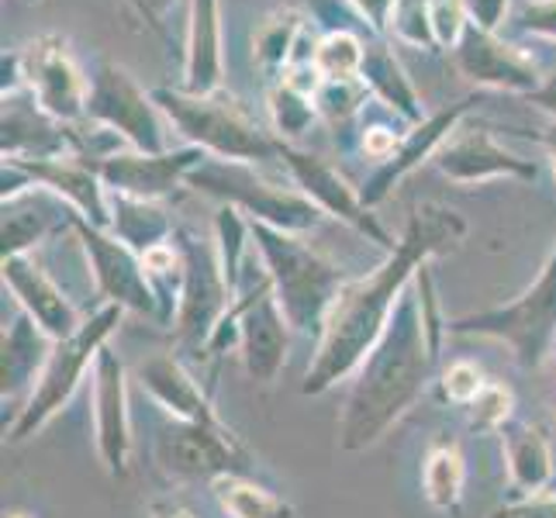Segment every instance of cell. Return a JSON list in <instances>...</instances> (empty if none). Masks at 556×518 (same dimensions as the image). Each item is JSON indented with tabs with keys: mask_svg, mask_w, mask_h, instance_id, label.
<instances>
[{
	"mask_svg": "<svg viewBox=\"0 0 556 518\" xmlns=\"http://www.w3.org/2000/svg\"><path fill=\"white\" fill-rule=\"evenodd\" d=\"M529 101H532L535 108H540V111H546V114H553V118H556V73L546 76L540 90H532V93H529Z\"/></svg>",
	"mask_w": 556,
	"mask_h": 518,
	"instance_id": "cell-44",
	"label": "cell"
},
{
	"mask_svg": "<svg viewBox=\"0 0 556 518\" xmlns=\"http://www.w3.org/2000/svg\"><path fill=\"white\" fill-rule=\"evenodd\" d=\"M439 350L443 345L429 332L421 294L412 280L405 298L397 301L388 329L353 374L350 394L342 401L339 415L342 453L374 450L418 405V397L432 383Z\"/></svg>",
	"mask_w": 556,
	"mask_h": 518,
	"instance_id": "cell-2",
	"label": "cell"
},
{
	"mask_svg": "<svg viewBox=\"0 0 556 518\" xmlns=\"http://www.w3.org/2000/svg\"><path fill=\"white\" fill-rule=\"evenodd\" d=\"M4 160H52L76 156V128H66L35 101V93H4Z\"/></svg>",
	"mask_w": 556,
	"mask_h": 518,
	"instance_id": "cell-18",
	"label": "cell"
},
{
	"mask_svg": "<svg viewBox=\"0 0 556 518\" xmlns=\"http://www.w3.org/2000/svg\"><path fill=\"white\" fill-rule=\"evenodd\" d=\"M156 464L177 481H218L249 473L253 456L225 421H169L156 439Z\"/></svg>",
	"mask_w": 556,
	"mask_h": 518,
	"instance_id": "cell-10",
	"label": "cell"
},
{
	"mask_svg": "<svg viewBox=\"0 0 556 518\" xmlns=\"http://www.w3.org/2000/svg\"><path fill=\"white\" fill-rule=\"evenodd\" d=\"M73 232L84 242L93 283H98V294L104 298V304H118L125 312L146 315L163 325V294L136 249L114 239L108 228L90 225L76 211H73Z\"/></svg>",
	"mask_w": 556,
	"mask_h": 518,
	"instance_id": "cell-9",
	"label": "cell"
},
{
	"mask_svg": "<svg viewBox=\"0 0 556 518\" xmlns=\"http://www.w3.org/2000/svg\"><path fill=\"white\" fill-rule=\"evenodd\" d=\"M169 4H174V0H136V8L149 17V25H152V28H160V14H163Z\"/></svg>",
	"mask_w": 556,
	"mask_h": 518,
	"instance_id": "cell-46",
	"label": "cell"
},
{
	"mask_svg": "<svg viewBox=\"0 0 556 518\" xmlns=\"http://www.w3.org/2000/svg\"><path fill=\"white\" fill-rule=\"evenodd\" d=\"M253 225V245L263 260L266 274L274 280V294L280 312L301 336H321L339 291L346 287V274L336 263L321 260L315 249L304 245L298 236L280 232L263 222Z\"/></svg>",
	"mask_w": 556,
	"mask_h": 518,
	"instance_id": "cell-3",
	"label": "cell"
},
{
	"mask_svg": "<svg viewBox=\"0 0 556 518\" xmlns=\"http://www.w3.org/2000/svg\"><path fill=\"white\" fill-rule=\"evenodd\" d=\"M367 80L356 76V80H321L315 90V108L329 118L332 125H346L353 114L367 104Z\"/></svg>",
	"mask_w": 556,
	"mask_h": 518,
	"instance_id": "cell-35",
	"label": "cell"
},
{
	"mask_svg": "<svg viewBox=\"0 0 556 518\" xmlns=\"http://www.w3.org/2000/svg\"><path fill=\"white\" fill-rule=\"evenodd\" d=\"M353 4L370 17V25H374L377 31L391 22V8H394V0H353Z\"/></svg>",
	"mask_w": 556,
	"mask_h": 518,
	"instance_id": "cell-43",
	"label": "cell"
},
{
	"mask_svg": "<svg viewBox=\"0 0 556 518\" xmlns=\"http://www.w3.org/2000/svg\"><path fill=\"white\" fill-rule=\"evenodd\" d=\"M52 345L55 339L46 336L31 315H14L11 325H4V336H0V397L8 401L35 388L52 356Z\"/></svg>",
	"mask_w": 556,
	"mask_h": 518,
	"instance_id": "cell-23",
	"label": "cell"
},
{
	"mask_svg": "<svg viewBox=\"0 0 556 518\" xmlns=\"http://www.w3.org/2000/svg\"><path fill=\"white\" fill-rule=\"evenodd\" d=\"M87 118L114 131V136H122L139 152H169L160 104L152 101V93L146 98L139 84L114 63H101L98 73L90 76Z\"/></svg>",
	"mask_w": 556,
	"mask_h": 518,
	"instance_id": "cell-11",
	"label": "cell"
},
{
	"mask_svg": "<svg viewBox=\"0 0 556 518\" xmlns=\"http://www.w3.org/2000/svg\"><path fill=\"white\" fill-rule=\"evenodd\" d=\"M152 101L169 122L180 128L187 146L204 149L215 160H236V163H270L280 160L283 139L266 136V131L249 118L228 93H184V90H152Z\"/></svg>",
	"mask_w": 556,
	"mask_h": 518,
	"instance_id": "cell-5",
	"label": "cell"
},
{
	"mask_svg": "<svg viewBox=\"0 0 556 518\" xmlns=\"http://www.w3.org/2000/svg\"><path fill=\"white\" fill-rule=\"evenodd\" d=\"M93 439L104 470L122 481L131 470V415H128V374L114 350H101L93 363Z\"/></svg>",
	"mask_w": 556,
	"mask_h": 518,
	"instance_id": "cell-15",
	"label": "cell"
},
{
	"mask_svg": "<svg viewBox=\"0 0 556 518\" xmlns=\"http://www.w3.org/2000/svg\"><path fill=\"white\" fill-rule=\"evenodd\" d=\"M136 377L142 383V391L174 421H222L207 388H201L198 377L177 356L169 353L149 356L146 363H139Z\"/></svg>",
	"mask_w": 556,
	"mask_h": 518,
	"instance_id": "cell-21",
	"label": "cell"
},
{
	"mask_svg": "<svg viewBox=\"0 0 556 518\" xmlns=\"http://www.w3.org/2000/svg\"><path fill=\"white\" fill-rule=\"evenodd\" d=\"M114 239H122L128 249H136L139 256L152 253L156 245L174 242L177 228L169 211L160 201H142L128 194H111V228Z\"/></svg>",
	"mask_w": 556,
	"mask_h": 518,
	"instance_id": "cell-27",
	"label": "cell"
},
{
	"mask_svg": "<svg viewBox=\"0 0 556 518\" xmlns=\"http://www.w3.org/2000/svg\"><path fill=\"white\" fill-rule=\"evenodd\" d=\"M484 383L488 377L473 359H453L450 367H443V374H439V394H443V401H450V405L467 408L470 401L484 391Z\"/></svg>",
	"mask_w": 556,
	"mask_h": 518,
	"instance_id": "cell-37",
	"label": "cell"
},
{
	"mask_svg": "<svg viewBox=\"0 0 556 518\" xmlns=\"http://www.w3.org/2000/svg\"><path fill=\"white\" fill-rule=\"evenodd\" d=\"M515 17H519V25L526 31L556 38V0H522Z\"/></svg>",
	"mask_w": 556,
	"mask_h": 518,
	"instance_id": "cell-40",
	"label": "cell"
},
{
	"mask_svg": "<svg viewBox=\"0 0 556 518\" xmlns=\"http://www.w3.org/2000/svg\"><path fill=\"white\" fill-rule=\"evenodd\" d=\"M467 108H470V101H459V104H453V108H446V111L432 114L429 122L415 125V128L408 131V136L401 139V146H397L394 156H391L388 163H380V166L370 173V180L363 184V190H359L363 204H367V207L380 204L383 198L391 194L394 184H397L401 177H408V173H412L421 160H432V156H435V149L443 146V142L453 136V131H456V122L464 118Z\"/></svg>",
	"mask_w": 556,
	"mask_h": 518,
	"instance_id": "cell-22",
	"label": "cell"
},
{
	"mask_svg": "<svg viewBox=\"0 0 556 518\" xmlns=\"http://www.w3.org/2000/svg\"><path fill=\"white\" fill-rule=\"evenodd\" d=\"M467 239V222L446 204H418L405 225V236L388 253L374 274L346 280L339 291L325 329L318 336L315 356L304 374L301 394L318 397L332 391L336 383L350 380L367 353L377 345V339L388 329V321L405 298L415 274L429 260L450 253Z\"/></svg>",
	"mask_w": 556,
	"mask_h": 518,
	"instance_id": "cell-1",
	"label": "cell"
},
{
	"mask_svg": "<svg viewBox=\"0 0 556 518\" xmlns=\"http://www.w3.org/2000/svg\"><path fill=\"white\" fill-rule=\"evenodd\" d=\"M211 491L228 518H298V508L287 497L256 484L249 473H225L211 481Z\"/></svg>",
	"mask_w": 556,
	"mask_h": 518,
	"instance_id": "cell-29",
	"label": "cell"
},
{
	"mask_svg": "<svg viewBox=\"0 0 556 518\" xmlns=\"http://www.w3.org/2000/svg\"><path fill=\"white\" fill-rule=\"evenodd\" d=\"M17 63H22V73L28 80V90L35 93V101L42 104L55 122L80 125L87 118L90 84L84 80L80 66L73 63L63 38H55V35L38 38V42H31L17 55Z\"/></svg>",
	"mask_w": 556,
	"mask_h": 518,
	"instance_id": "cell-14",
	"label": "cell"
},
{
	"mask_svg": "<svg viewBox=\"0 0 556 518\" xmlns=\"http://www.w3.org/2000/svg\"><path fill=\"white\" fill-rule=\"evenodd\" d=\"M207 160V152L198 146L169 149V152H108V156L93 160L90 166L98 169L104 187L111 194H128L142 201H163Z\"/></svg>",
	"mask_w": 556,
	"mask_h": 518,
	"instance_id": "cell-12",
	"label": "cell"
},
{
	"mask_svg": "<svg viewBox=\"0 0 556 518\" xmlns=\"http://www.w3.org/2000/svg\"><path fill=\"white\" fill-rule=\"evenodd\" d=\"M222 84V22L218 0H194L190 4V49L184 93H215Z\"/></svg>",
	"mask_w": 556,
	"mask_h": 518,
	"instance_id": "cell-26",
	"label": "cell"
},
{
	"mask_svg": "<svg viewBox=\"0 0 556 518\" xmlns=\"http://www.w3.org/2000/svg\"><path fill=\"white\" fill-rule=\"evenodd\" d=\"M464 412H467V426L477 435L505 432L515 421V391L502 380H488L484 391L477 394Z\"/></svg>",
	"mask_w": 556,
	"mask_h": 518,
	"instance_id": "cell-32",
	"label": "cell"
},
{
	"mask_svg": "<svg viewBox=\"0 0 556 518\" xmlns=\"http://www.w3.org/2000/svg\"><path fill=\"white\" fill-rule=\"evenodd\" d=\"M553 173H556V149H553Z\"/></svg>",
	"mask_w": 556,
	"mask_h": 518,
	"instance_id": "cell-49",
	"label": "cell"
},
{
	"mask_svg": "<svg viewBox=\"0 0 556 518\" xmlns=\"http://www.w3.org/2000/svg\"><path fill=\"white\" fill-rule=\"evenodd\" d=\"M280 163H283L287 169H291V177H294V184H298L301 194H308V198L325 211V215H332V218H339V222H346L350 228H356V232H359L363 239L377 242L380 249H388V253L397 245V242L388 236V228H383V225L370 215V207L363 204V198L346 184V177H342V173H339L336 166H329L325 160L312 156V152L294 149L291 142H283V146H280Z\"/></svg>",
	"mask_w": 556,
	"mask_h": 518,
	"instance_id": "cell-13",
	"label": "cell"
},
{
	"mask_svg": "<svg viewBox=\"0 0 556 518\" xmlns=\"http://www.w3.org/2000/svg\"><path fill=\"white\" fill-rule=\"evenodd\" d=\"M363 60H367V49L346 28L325 35L315 49V70L321 80H356L363 76Z\"/></svg>",
	"mask_w": 556,
	"mask_h": 518,
	"instance_id": "cell-31",
	"label": "cell"
},
{
	"mask_svg": "<svg viewBox=\"0 0 556 518\" xmlns=\"http://www.w3.org/2000/svg\"><path fill=\"white\" fill-rule=\"evenodd\" d=\"M363 80H367V87H370L391 111H397L401 118L421 125L418 98H415V90H412V84H408L405 70H401L397 60L388 52V46H370V49H367V60H363Z\"/></svg>",
	"mask_w": 556,
	"mask_h": 518,
	"instance_id": "cell-30",
	"label": "cell"
},
{
	"mask_svg": "<svg viewBox=\"0 0 556 518\" xmlns=\"http://www.w3.org/2000/svg\"><path fill=\"white\" fill-rule=\"evenodd\" d=\"M270 114H274V128L291 142V139H301L304 131L315 125L318 108H315V98H308V93L294 90L291 84H277L270 93Z\"/></svg>",
	"mask_w": 556,
	"mask_h": 518,
	"instance_id": "cell-33",
	"label": "cell"
},
{
	"mask_svg": "<svg viewBox=\"0 0 556 518\" xmlns=\"http://www.w3.org/2000/svg\"><path fill=\"white\" fill-rule=\"evenodd\" d=\"M187 184L201 190V194H211V198L239 207L242 215H249V222H263V225L280 228V232H291V236L312 232V228H318L325 218V211L308 194L270 184L249 163L207 156L194 173H190Z\"/></svg>",
	"mask_w": 556,
	"mask_h": 518,
	"instance_id": "cell-7",
	"label": "cell"
},
{
	"mask_svg": "<svg viewBox=\"0 0 556 518\" xmlns=\"http://www.w3.org/2000/svg\"><path fill=\"white\" fill-rule=\"evenodd\" d=\"M0 274H4V287L14 294V301L22 304V312L42 325V332L52 336L55 342L70 339L84 325L80 312H76L73 301L63 294V287L31 256H4L0 260Z\"/></svg>",
	"mask_w": 556,
	"mask_h": 518,
	"instance_id": "cell-19",
	"label": "cell"
},
{
	"mask_svg": "<svg viewBox=\"0 0 556 518\" xmlns=\"http://www.w3.org/2000/svg\"><path fill=\"white\" fill-rule=\"evenodd\" d=\"M464 8H467V17H470L477 28L494 31L497 25L505 22L508 0H464Z\"/></svg>",
	"mask_w": 556,
	"mask_h": 518,
	"instance_id": "cell-42",
	"label": "cell"
},
{
	"mask_svg": "<svg viewBox=\"0 0 556 518\" xmlns=\"http://www.w3.org/2000/svg\"><path fill=\"white\" fill-rule=\"evenodd\" d=\"M432 163L443 177L464 187L491 184L502 177L535 180V173H540V166L532 160L515 156V152L497 142L488 128H456L453 136L435 149Z\"/></svg>",
	"mask_w": 556,
	"mask_h": 518,
	"instance_id": "cell-16",
	"label": "cell"
},
{
	"mask_svg": "<svg viewBox=\"0 0 556 518\" xmlns=\"http://www.w3.org/2000/svg\"><path fill=\"white\" fill-rule=\"evenodd\" d=\"M8 163V160H4ZM22 166L31 184L49 187L52 194H60L76 215L87 218L98 228H111V198L104 190V180L98 177L84 156H52V160H22Z\"/></svg>",
	"mask_w": 556,
	"mask_h": 518,
	"instance_id": "cell-20",
	"label": "cell"
},
{
	"mask_svg": "<svg viewBox=\"0 0 556 518\" xmlns=\"http://www.w3.org/2000/svg\"><path fill=\"white\" fill-rule=\"evenodd\" d=\"M488 518H556V488L511 497V502L497 505Z\"/></svg>",
	"mask_w": 556,
	"mask_h": 518,
	"instance_id": "cell-39",
	"label": "cell"
},
{
	"mask_svg": "<svg viewBox=\"0 0 556 518\" xmlns=\"http://www.w3.org/2000/svg\"><path fill=\"white\" fill-rule=\"evenodd\" d=\"M456 66L464 76H470L481 87H502L515 93H532L543 87L540 66L532 63V55L515 49L508 42H497L494 31L477 28L473 22L456 42Z\"/></svg>",
	"mask_w": 556,
	"mask_h": 518,
	"instance_id": "cell-17",
	"label": "cell"
},
{
	"mask_svg": "<svg viewBox=\"0 0 556 518\" xmlns=\"http://www.w3.org/2000/svg\"><path fill=\"white\" fill-rule=\"evenodd\" d=\"M467 8L464 0H432V31H435V46L456 49L459 35L467 31Z\"/></svg>",
	"mask_w": 556,
	"mask_h": 518,
	"instance_id": "cell-38",
	"label": "cell"
},
{
	"mask_svg": "<svg viewBox=\"0 0 556 518\" xmlns=\"http://www.w3.org/2000/svg\"><path fill=\"white\" fill-rule=\"evenodd\" d=\"M146 518H198V515L190 511V508H184L180 502H166V497H163V502H152L149 505Z\"/></svg>",
	"mask_w": 556,
	"mask_h": 518,
	"instance_id": "cell-45",
	"label": "cell"
},
{
	"mask_svg": "<svg viewBox=\"0 0 556 518\" xmlns=\"http://www.w3.org/2000/svg\"><path fill=\"white\" fill-rule=\"evenodd\" d=\"M549 397H553V418H556V356H553V380H549Z\"/></svg>",
	"mask_w": 556,
	"mask_h": 518,
	"instance_id": "cell-47",
	"label": "cell"
},
{
	"mask_svg": "<svg viewBox=\"0 0 556 518\" xmlns=\"http://www.w3.org/2000/svg\"><path fill=\"white\" fill-rule=\"evenodd\" d=\"M4 518H35V515H28V511H8Z\"/></svg>",
	"mask_w": 556,
	"mask_h": 518,
	"instance_id": "cell-48",
	"label": "cell"
},
{
	"mask_svg": "<svg viewBox=\"0 0 556 518\" xmlns=\"http://www.w3.org/2000/svg\"><path fill=\"white\" fill-rule=\"evenodd\" d=\"M467 488V459L453 439H439L429 446L426 464H421V497L432 511L459 515Z\"/></svg>",
	"mask_w": 556,
	"mask_h": 518,
	"instance_id": "cell-28",
	"label": "cell"
},
{
	"mask_svg": "<svg viewBox=\"0 0 556 518\" xmlns=\"http://www.w3.org/2000/svg\"><path fill=\"white\" fill-rule=\"evenodd\" d=\"M73 207L52 194L49 187H28L4 201V256H28L35 242H42L55 228H70Z\"/></svg>",
	"mask_w": 556,
	"mask_h": 518,
	"instance_id": "cell-24",
	"label": "cell"
},
{
	"mask_svg": "<svg viewBox=\"0 0 556 518\" xmlns=\"http://www.w3.org/2000/svg\"><path fill=\"white\" fill-rule=\"evenodd\" d=\"M301 31L298 14H274L256 35V63L266 73L283 70V63H291V49H294V35Z\"/></svg>",
	"mask_w": 556,
	"mask_h": 518,
	"instance_id": "cell-34",
	"label": "cell"
},
{
	"mask_svg": "<svg viewBox=\"0 0 556 518\" xmlns=\"http://www.w3.org/2000/svg\"><path fill=\"white\" fill-rule=\"evenodd\" d=\"M450 336H481L505 342L522 370H543L556 356V245L540 277L508 301L446 321Z\"/></svg>",
	"mask_w": 556,
	"mask_h": 518,
	"instance_id": "cell-4",
	"label": "cell"
},
{
	"mask_svg": "<svg viewBox=\"0 0 556 518\" xmlns=\"http://www.w3.org/2000/svg\"><path fill=\"white\" fill-rule=\"evenodd\" d=\"M174 245L180 253V304H177V336L187 350H207L218 321L228 315L236 291L228 287L218 245L198 239L194 232H177Z\"/></svg>",
	"mask_w": 556,
	"mask_h": 518,
	"instance_id": "cell-8",
	"label": "cell"
},
{
	"mask_svg": "<svg viewBox=\"0 0 556 518\" xmlns=\"http://www.w3.org/2000/svg\"><path fill=\"white\" fill-rule=\"evenodd\" d=\"M359 146H363V152L380 166V163H388L394 152H397V146H401V136L394 128H388V125H370L367 131H363V139H359Z\"/></svg>",
	"mask_w": 556,
	"mask_h": 518,
	"instance_id": "cell-41",
	"label": "cell"
},
{
	"mask_svg": "<svg viewBox=\"0 0 556 518\" xmlns=\"http://www.w3.org/2000/svg\"><path fill=\"white\" fill-rule=\"evenodd\" d=\"M391 28L401 42L408 46H426V49H439L435 46V31H432V0H394L391 8Z\"/></svg>",
	"mask_w": 556,
	"mask_h": 518,
	"instance_id": "cell-36",
	"label": "cell"
},
{
	"mask_svg": "<svg viewBox=\"0 0 556 518\" xmlns=\"http://www.w3.org/2000/svg\"><path fill=\"white\" fill-rule=\"evenodd\" d=\"M502 453L508 467V484L519 494H535L553 481V443L540 426L511 421L502 432Z\"/></svg>",
	"mask_w": 556,
	"mask_h": 518,
	"instance_id": "cell-25",
	"label": "cell"
},
{
	"mask_svg": "<svg viewBox=\"0 0 556 518\" xmlns=\"http://www.w3.org/2000/svg\"><path fill=\"white\" fill-rule=\"evenodd\" d=\"M122 315L125 308H118V304H101L90 318H84V325L70 339H60L52 345V356L46 363L42 377H38V383L31 388L25 408L11 421L8 443H25V439L38 435L70 405L84 374L93 370V363H98L108 339L122 325Z\"/></svg>",
	"mask_w": 556,
	"mask_h": 518,
	"instance_id": "cell-6",
	"label": "cell"
}]
</instances>
